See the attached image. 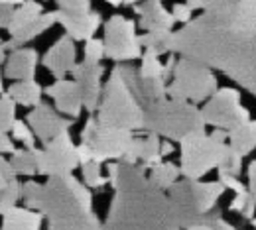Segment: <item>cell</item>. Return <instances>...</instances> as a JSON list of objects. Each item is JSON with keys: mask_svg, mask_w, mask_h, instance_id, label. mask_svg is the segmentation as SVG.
Masks as SVG:
<instances>
[{"mask_svg": "<svg viewBox=\"0 0 256 230\" xmlns=\"http://www.w3.org/2000/svg\"><path fill=\"white\" fill-rule=\"evenodd\" d=\"M170 51L223 71L256 97V0H236L192 18L172 32Z\"/></svg>", "mask_w": 256, "mask_h": 230, "instance_id": "cell-1", "label": "cell"}, {"mask_svg": "<svg viewBox=\"0 0 256 230\" xmlns=\"http://www.w3.org/2000/svg\"><path fill=\"white\" fill-rule=\"evenodd\" d=\"M108 181L114 195L98 230H182L170 197L146 177L142 167L110 164Z\"/></svg>", "mask_w": 256, "mask_h": 230, "instance_id": "cell-2", "label": "cell"}, {"mask_svg": "<svg viewBox=\"0 0 256 230\" xmlns=\"http://www.w3.org/2000/svg\"><path fill=\"white\" fill-rule=\"evenodd\" d=\"M166 95V79H142L136 67L118 63L100 95L96 122L118 130H144L148 106Z\"/></svg>", "mask_w": 256, "mask_h": 230, "instance_id": "cell-3", "label": "cell"}, {"mask_svg": "<svg viewBox=\"0 0 256 230\" xmlns=\"http://www.w3.org/2000/svg\"><path fill=\"white\" fill-rule=\"evenodd\" d=\"M36 211L50 221V230H98L100 223L93 213V195L71 173L50 177L42 185Z\"/></svg>", "mask_w": 256, "mask_h": 230, "instance_id": "cell-4", "label": "cell"}, {"mask_svg": "<svg viewBox=\"0 0 256 230\" xmlns=\"http://www.w3.org/2000/svg\"><path fill=\"white\" fill-rule=\"evenodd\" d=\"M144 130L166 140L182 142L192 134L205 132V120L195 104L178 99H160L146 110Z\"/></svg>", "mask_w": 256, "mask_h": 230, "instance_id": "cell-5", "label": "cell"}, {"mask_svg": "<svg viewBox=\"0 0 256 230\" xmlns=\"http://www.w3.org/2000/svg\"><path fill=\"white\" fill-rule=\"evenodd\" d=\"M224 138L226 132L215 130L209 136L199 132L182 140V175L190 181H199L209 171L223 167L230 158V148L224 144Z\"/></svg>", "mask_w": 256, "mask_h": 230, "instance_id": "cell-6", "label": "cell"}, {"mask_svg": "<svg viewBox=\"0 0 256 230\" xmlns=\"http://www.w3.org/2000/svg\"><path fill=\"white\" fill-rule=\"evenodd\" d=\"M224 191L226 189L219 181H213V183H201V181H190V179L178 181L168 191V197L172 201L180 229L188 230L205 215H209Z\"/></svg>", "mask_w": 256, "mask_h": 230, "instance_id": "cell-7", "label": "cell"}, {"mask_svg": "<svg viewBox=\"0 0 256 230\" xmlns=\"http://www.w3.org/2000/svg\"><path fill=\"white\" fill-rule=\"evenodd\" d=\"M219 91L217 77L209 67L197 61L182 57L174 65V77L168 87V95L172 99L186 100V102H201L211 99Z\"/></svg>", "mask_w": 256, "mask_h": 230, "instance_id": "cell-8", "label": "cell"}, {"mask_svg": "<svg viewBox=\"0 0 256 230\" xmlns=\"http://www.w3.org/2000/svg\"><path fill=\"white\" fill-rule=\"evenodd\" d=\"M132 140H134L132 132L102 126L93 116L87 120L85 128L81 132V142H83V146L89 148L95 164H104L108 160L122 162Z\"/></svg>", "mask_w": 256, "mask_h": 230, "instance_id": "cell-9", "label": "cell"}, {"mask_svg": "<svg viewBox=\"0 0 256 230\" xmlns=\"http://www.w3.org/2000/svg\"><path fill=\"white\" fill-rule=\"evenodd\" d=\"M104 57L114 63H126L142 57V45L136 35V24L116 14L104 24Z\"/></svg>", "mask_w": 256, "mask_h": 230, "instance_id": "cell-10", "label": "cell"}, {"mask_svg": "<svg viewBox=\"0 0 256 230\" xmlns=\"http://www.w3.org/2000/svg\"><path fill=\"white\" fill-rule=\"evenodd\" d=\"M205 126L228 132L240 122H250V112L240 104V93L236 89H219L201 108Z\"/></svg>", "mask_w": 256, "mask_h": 230, "instance_id": "cell-11", "label": "cell"}, {"mask_svg": "<svg viewBox=\"0 0 256 230\" xmlns=\"http://www.w3.org/2000/svg\"><path fill=\"white\" fill-rule=\"evenodd\" d=\"M36 162L40 175H48V177L69 175L79 165L77 146H73L69 132H64L52 142L44 144L42 150L36 148Z\"/></svg>", "mask_w": 256, "mask_h": 230, "instance_id": "cell-12", "label": "cell"}, {"mask_svg": "<svg viewBox=\"0 0 256 230\" xmlns=\"http://www.w3.org/2000/svg\"><path fill=\"white\" fill-rule=\"evenodd\" d=\"M26 120H28V126L32 128L34 136L40 138L44 144L52 142L54 138H58L64 132H69V126H71V122L67 118L60 116V112L48 104L36 106Z\"/></svg>", "mask_w": 256, "mask_h": 230, "instance_id": "cell-13", "label": "cell"}, {"mask_svg": "<svg viewBox=\"0 0 256 230\" xmlns=\"http://www.w3.org/2000/svg\"><path fill=\"white\" fill-rule=\"evenodd\" d=\"M102 65L100 63H77L73 67L71 75H73V81L77 83L79 91H81V99H83V108L89 110V112H95L98 108V102H100V77H102Z\"/></svg>", "mask_w": 256, "mask_h": 230, "instance_id": "cell-14", "label": "cell"}, {"mask_svg": "<svg viewBox=\"0 0 256 230\" xmlns=\"http://www.w3.org/2000/svg\"><path fill=\"white\" fill-rule=\"evenodd\" d=\"M46 95L56 102V110L69 118H77L83 110V99L77 83L73 79H58L54 85L46 89Z\"/></svg>", "mask_w": 256, "mask_h": 230, "instance_id": "cell-15", "label": "cell"}, {"mask_svg": "<svg viewBox=\"0 0 256 230\" xmlns=\"http://www.w3.org/2000/svg\"><path fill=\"white\" fill-rule=\"evenodd\" d=\"M77 49H75V41L69 37V35H64L60 37L50 49L48 53L44 55V67L48 71H52V75L58 79H65L67 73L73 71V67L77 65Z\"/></svg>", "mask_w": 256, "mask_h": 230, "instance_id": "cell-16", "label": "cell"}, {"mask_svg": "<svg viewBox=\"0 0 256 230\" xmlns=\"http://www.w3.org/2000/svg\"><path fill=\"white\" fill-rule=\"evenodd\" d=\"M56 20L65 28L67 35L73 41H89L95 37V32L100 26L98 12H85V14H65L56 10Z\"/></svg>", "mask_w": 256, "mask_h": 230, "instance_id": "cell-17", "label": "cell"}, {"mask_svg": "<svg viewBox=\"0 0 256 230\" xmlns=\"http://www.w3.org/2000/svg\"><path fill=\"white\" fill-rule=\"evenodd\" d=\"M36 67H38V51L32 47H18L6 59L4 75L14 83L32 81L36 77Z\"/></svg>", "mask_w": 256, "mask_h": 230, "instance_id": "cell-18", "label": "cell"}, {"mask_svg": "<svg viewBox=\"0 0 256 230\" xmlns=\"http://www.w3.org/2000/svg\"><path fill=\"white\" fill-rule=\"evenodd\" d=\"M134 12L140 14V26L146 32L154 30H172L176 24L174 16L162 6L160 0H142V4H134Z\"/></svg>", "mask_w": 256, "mask_h": 230, "instance_id": "cell-19", "label": "cell"}, {"mask_svg": "<svg viewBox=\"0 0 256 230\" xmlns=\"http://www.w3.org/2000/svg\"><path fill=\"white\" fill-rule=\"evenodd\" d=\"M44 217L26 207H14L6 215H2L0 230H40Z\"/></svg>", "mask_w": 256, "mask_h": 230, "instance_id": "cell-20", "label": "cell"}, {"mask_svg": "<svg viewBox=\"0 0 256 230\" xmlns=\"http://www.w3.org/2000/svg\"><path fill=\"white\" fill-rule=\"evenodd\" d=\"M42 14H44V8H42L40 2H36V0H26V2H22L18 8H14L10 26L6 28L8 33H10V37L16 35V33L24 32L26 28H30Z\"/></svg>", "mask_w": 256, "mask_h": 230, "instance_id": "cell-21", "label": "cell"}, {"mask_svg": "<svg viewBox=\"0 0 256 230\" xmlns=\"http://www.w3.org/2000/svg\"><path fill=\"white\" fill-rule=\"evenodd\" d=\"M42 93H44V89L36 79L14 83L6 91V95L16 104H22V106H28V108H36V106L42 104Z\"/></svg>", "mask_w": 256, "mask_h": 230, "instance_id": "cell-22", "label": "cell"}, {"mask_svg": "<svg viewBox=\"0 0 256 230\" xmlns=\"http://www.w3.org/2000/svg\"><path fill=\"white\" fill-rule=\"evenodd\" d=\"M54 24H58V20H56V12H48V14H42L36 22H34L30 28H26L24 32L16 33V35H12L10 37V41H6L4 43V49H18V47H22L24 43H28V41H32L34 37H38V35H42L44 32H48Z\"/></svg>", "mask_w": 256, "mask_h": 230, "instance_id": "cell-23", "label": "cell"}, {"mask_svg": "<svg viewBox=\"0 0 256 230\" xmlns=\"http://www.w3.org/2000/svg\"><path fill=\"white\" fill-rule=\"evenodd\" d=\"M250 122H240V124H236L234 128H230L226 132L228 148L238 158H246L256 148L254 136H252V130H250Z\"/></svg>", "mask_w": 256, "mask_h": 230, "instance_id": "cell-24", "label": "cell"}, {"mask_svg": "<svg viewBox=\"0 0 256 230\" xmlns=\"http://www.w3.org/2000/svg\"><path fill=\"white\" fill-rule=\"evenodd\" d=\"M182 177L180 167L172 162H160V164L152 165L150 167V175L148 179L162 191H170Z\"/></svg>", "mask_w": 256, "mask_h": 230, "instance_id": "cell-25", "label": "cell"}, {"mask_svg": "<svg viewBox=\"0 0 256 230\" xmlns=\"http://www.w3.org/2000/svg\"><path fill=\"white\" fill-rule=\"evenodd\" d=\"M136 142H138V162H142V169H150L152 165L160 164V136L148 134L146 138H136Z\"/></svg>", "mask_w": 256, "mask_h": 230, "instance_id": "cell-26", "label": "cell"}, {"mask_svg": "<svg viewBox=\"0 0 256 230\" xmlns=\"http://www.w3.org/2000/svg\"><path fill=\"white\" fill-rule=\"evenodd\" d=\"M170 35L172 30H154V32H146L144 35H138V39L140 45L146 47V51L162 55L170 51Z\"/></svg>", "mask_w": 256, "mask_h": 230, "instance_id": "cell-27", "label": "cell"}, {"mask_svg": "<svg viewBox=\"0 0 256 230\" xmlns=\"http://www.w3.org/2000/svg\"><path fill=\"white\" fill-rule=\"evenodd\" d=\"M10 165L16 175H36L38 173V162H36V150H14Z\"/></svg>", "mask_w": 256, "mask_h": 230, "instance_id": "cell-28", "label": "cell"}, {"mask_svg": "<svg viewBox=\"0 0 256 230\" xmlns=\"http://www.w3.org/2000/svg\"><path fill=\"white\" fill-rule=\"evenodd\" d=\"M14 122H16V102L4 93L0 95V134L12 132Z\"/></svg>", "mask_w": 256, "mask_h": 230, "instance_id": "cell-29", "label": "cell"}, {"mask_svg": "<svg viewBox=\"0 0 256 230\" xmlns=\"http://www.w3.org/2000/svg\"><path fill=\"white\" fill-rule=\"evenodd\" d=\"M20 197H22V185L18 179L10 181L4 189H0V215H6L10 209H14Z\"/></svg>", "mask_w": 256, "mask_h": 230, "instance_id": "cell-30", "label": "cell"}, {"mask_svg": "<svg viewBox=\"0 0 256 230\" xmlns=\"http://www.w3.org/2000/svg\"><path fill=\"white\" fill-rule=\"evenodd\" d=\"M83 181H85V187H89V189L102 187L106 183V177H102V173H100V164L89 162L83 165Z\"/></svg>", "mask_w": 256, "mask_h": 230, "instance_id": "cell-31", "label": "cell"}, {"mask_svg": "<svg viewBox=\"0 0 256 230\" xmlns=\"http://www.w3.org/2000/svg\"><path fill=\"white\" fill-rule=\"evenodd\" d=\"M12 136H14L18 142H22V144H24V148H28V150H36V136H34L32 128H30L26 122L16 120V122H14V126H12Z\"/></svg>", "mask_w": 256, "mask_h": 230, "instance_id": "cell-32", "label": "cell"}, {"mask_svg": "<svg viewBox=\"0 0 256 230\" xmlns=\"http://www.w3.org/2000/svg\"><path fill=\"white\" fill-rule=\"evenodd\" d=\"M104 59V45H102V39H96V37H93V39H89L87 43H85V63H93V65H96V63H100Z\"/></svg>", "mask_w": 256, "mask_h": 230, "instance_id": "cell-33", "label": "cell"}, {"mask_svg": "<svg viewBox=\"0 0 256 230\" xmlns=\"http://www.w3.org/2000/svg\"><path fill=\"white\" fill-rule=\"evenodd\" d=\"M60 12L65 14H85L91 12V0H56Z\"/></svg>", "mask_w": 256, "mask_h": 230, "instance_id": "cell-34", "label": "cell"}, {"mask_svg": "<svg viewBox=\"0 0 256 230\" xmlns=\"http://www.w3.org/2000/svg\"><path fill=\"white\" fill-rule=\"evenodd\" d=\"M217 173H219V183L223 185L224 189L234 191V195L248 193V189L240 183V179H238V177H234V175H230V173H224V171H221V169H217Z\"/></svg>", "mask_w": 256, "mask_h": 230, "instance_id": "cell-35", "label": "cell"}, {"mask_svg": "<svg viewBox=\"0 0 256 230\" xmlns=\"http://www.w3.org/2000/svg\"><path fill=\"white\" fill-rule=\"evenodd\" d=\"M14 179H16V173H14L10 162L0 156V189H4V187H6L10 181H14Z\"/></svg>", "mask_w": 256, "mask_h": 230, "instance_id": "cell-36", "label": "cell"}, {"mask_svg": "<svg viewBox=\"0 0 256 230\" xmlns=\"http://www.w3.org/2000/svg\"><path fill=\"white\" fill-rule=\"evenodd\" d=\"M172 16H174L176 22L188 24V22L193 18V12L186 6V2H184V4H174V8H172Z\"/></svg>", "mask_w": 256, "mask_h": 230, "instance_id": "cell-37", "label": "cell"}, {"mask_svg": "<svg viewBox=\"0 0 256 230\" xmlns=\"http://www.w3.org/2000/svg\"><path fill=\"white\" fill-rule=\"evenodd\" d=\"M250 199H252L250 197V193L234 195V199L230 201V207H228V209H230L232 213H240V215H242V213H244V209H246V205L250 203Z\"/></svg>", "mask_w": 256, "mask_h": 230, "instance_id": "cell-38", "label": "cell"}, {"mask_svg": "<svg viewBox=\"0 0 256 230\" xmlns=\"http://www.w3.org/2000/svg\"><path fill=\"white\" fill-rule=\"evenodd\" d=\"M12 14H14V6L0 4V28H8V26H10Z\"/></svg>", "mask_w": 256, "mask_h": 230, "instance_id": "cell-39", "label": "cell"}, {"mask_svg": "<svg viewBox=\"0 0 256 230\" xmlns=\"http://www.w3.org/2000/svg\"><path fill=\"white\" fill-rule=\"evenodd\" d=\"M14 142L8 138V134H0V156L2 154H14Z\"/></svg>", "mask_w": 256, "mask_h": 230, "instance_id": "cell-40", "label": "cell"}, {"mask_svg": "<svg viewBox=\"0 0 256 230\" xmlns=\"http://www.w3.org/2000/svg\"><path fill=\"white\" fill-rule=\"evenodd\" d=\"M248 183H250V191L248 193L256 201V162H252V164L248 165Z\"/></svg>", "mask_w": 256, "mask_h": 230, "instance_id": "cell-41", "label": "cell"}, {"mask_svg": "<svg viewBox=\"0 0 256 230\" xmlns=\"http://www.w3.org/2000/svg\"><path fill=\"white\" fill-rule=\"evenodd\" d=\"M215 230H236V229H234L232 225H228L226 221H223L221 217H217V219H215Z\"/></svg>", "mask_w": 256, "mask_h": 230, "instance_id": "cell-42", "label": "cell"}, {"mask_svg": "<svg viewBox=\"0 0 256 230\" xmlns=\"http://www.w3.org/2000/svg\"><path fill=\"white\" fill-rule=\"evenodd\" d=\"M172 152H174V146H172L170 142H164V140H162V146H160V156H162V160H164V158H168V156H170Z\"/></svg>", "mask_w": 256, "mask_h": 230, "instance_id": "cell-43", "label": "cell"}, {"mask_svg": "<svg viewBox=\"0 0 256 230\" xmlns=\"http://www.w3.org/2000/svg\"><path fill=\"white\" fill-rule=\"evenodd\" d=\"M186 6H188L192 12L193 10H203V0H188Z\"/></svg>", "mask_w": 256, "mask_h": 230, "instance_id": "cell-44", "label": "cell"}, {"mask_svg": "<svg viewBox=\"0 0 256 230\" xmlns=\"http://www.w3.org/2000/svg\"><path fill=\"white\" fill-rule=\"evenodd\" d=\"M22 2H26V0H0V4H8V6H20Z\"/></svg>", "mask_w": 256, "mask_h": 230, "instance_id": "cell-45", "label": "cell"}, {"mask_svg": "<svg viewBox=\"0 0 256 230\" xmlns=\"http://www.w3.org/2000/svg\"><path fill=\"white\" fill-rule=\"evenodd\" d=\"M4 51H6V49H4V43L0 41V63H4Z\"/></svg>", "mask_w": 256, "mask_h": 230, "instance_id": "cell-46", "label": "cell"}, {"mask_svg": "<svg viewBox=\"0 0 256 230\" xmlns=\"http://www.w3.org/2000/svg\"><path fill=\"white\" fill-rule=\"evenodd\" d=\"M108 4H112V6H120V4H124V0H106Z\"/></svg>", "mask_w": 256, "mask_h": 230, "instance_id": "cell-47", "label": "cell"}, {"mask_svg": "<svg viewBox=\"0 0 256 230\" xmlns=\"http://www.w3.org/2000/svg\"><path fill=\"white\" fill-rule=\"evenodd\" d=\"M250 130H252V136H254V142H256V122H250Z\"/></svg>", "mask_w": 256, "mask_h": 230, "instance_id": "cell-48", "label": "cell"}, {"mask_svg": "<svg viewBox=\"0 0 256 230\" xmlns=\"http://www.w3.org/2000/svg\"><path fill=\"white\" fill-rule=\"evenodd\" d=\"M0 95H4V83H2V73H0Z\"/></svg>", "mask_w": 256, "mask_h": 230, "instance_id": "cell-49", "label": "cell"}, {"mask_svg": "<svg viewBox=\"0 0 256 230\" xmlns=\"http://www.w3.org/2000/svg\"><path fill=\"white\" fill-rule=\"evenodd\" d=\"M134 2H138V0H124V4H134Z\"/></svg>", "mask_w": 256, "mask_h": 230, "instance_id": "cell-50", "label": "cell"}, {"mask_svg": "<svg viewBox=\"0 0 256 230\" xmlns=\"http://www.w3.org/2000/svg\"><path fill=\"white\" fill-rule=\"evenodd\" d=\"M252 227H254V229H256V217H254V219H252Z\"/></svg>", "mask_w": 256, "mask_h": 230, "instance_id": "cell-51", "label": "cell"}]
</instances>
